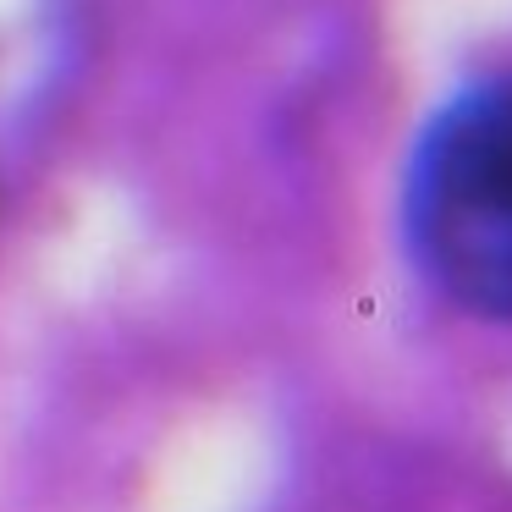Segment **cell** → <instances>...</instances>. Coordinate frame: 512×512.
Listing matches in <instances>:
<instances>
[{
    "instance_id": "1",
    "label": "cell",
    "mask_w": 512,
    "mask_h": 512,
    "mask_svg": "<svg viewBox=\"0 0 512 512\" xmlns=\"http://www.w3.org/2000/svg\"><path fill=\"white\" fill-rule=\"evenodd\" d=\"M408 221L430 276L457 303L512 320V83L468 94L430 127Z\"/></svg>"
}]
</instances>
